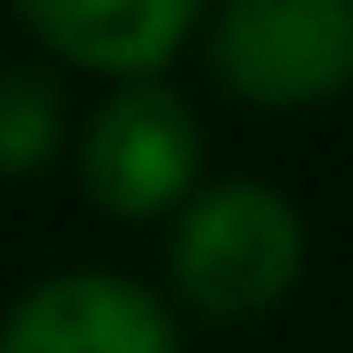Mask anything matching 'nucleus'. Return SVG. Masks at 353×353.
<instances>
[{
    "label": "nucleus",
    "mask_w": 353,
    "mask_h": 353,
    "mask_svg": "<svg viewBox=\"0 0 353 353\" xmlns=\"http://www.w3.org/2000/svg\"><path fill=\"white\" fill-rule=\"evenodd\" d=\"M61 83L30 61H8L0 68V165H46L53 143H61Z\"/></svg>",
    "instance_id": "423d86ee"
},
{
    "label": "nucleus",
    "mask_w": 353,
    "mask_h": 353,
    "mask_svg": "<svg viewBox=\"0 0 353 353\" xmlns=\"http://www.w3.org/2000/svg\"><path fill=\"white\" fill-rule=\"evenodd\" d=\"M203 165V121L181 90L165 83H128L113 90L90 128H83V188L113 211H158L173 203Z\"/></svg>",
    "instance_id": "7ed1b4c3"
},
{
    "label": "nucleus",
    "mask_w": 353,
    "mask_h": 353,
    "mask_svg": "<svg viewBox=\"0 0 353 353\" xmlns=\"http://www.w3.org/2000/svg\"><path fill=\"white\" fill-rule=\"evenodd\" d=\"M301 271V211L271 181H218L203 188L173 233V279L211 316H248L279 301Z\"/></svg>",
    "instance_id": "f257e3e1"
},
{
    "label": "nucleus",
    "mask_w": 353,
    "mask_h": 353,
    "mask_svg": "<svg viewBox=\"0 0 353 353\" xmlns=\"http://www.w3.org/2000/svg\"><path fill=\"white\" fill-rule=\"evenodd\" d=\"M23 23L98 68H150L196 23V0H23Z\"/></svg>",
    "instance_id": "39448f33"
},
{
    "label": "nucleus",
    "mask_w": 353,
    "mask_h": 353,
    "mask_svg": "<svg viewBox=\"0 0 353 353\" xmlns=\"http://www.w3.org/2000/svg\"><path fill=\"white\" fill-rule=\"evenodd\" d=\"M0 353H181L173 316L113 271H61L0 323Z\"/></svg>",
    "instance_id": "20e7f679"
},
{
    "label": "nucleus",
    "mask_w": 353,
    "mask_h": 353,
    "mask_svg": "<svg viewBox=\"0 0 353 353\" xmlns=\"http://www.w3.org/2000/svg\"><path fill=\"white\" fill-rule=\"evenodd\" d=\"M211 61L248 98H316L353 75V0H233L211 23Z\"/></svg>",
    "instance_id": "f03ea898"
}]
</instances>
